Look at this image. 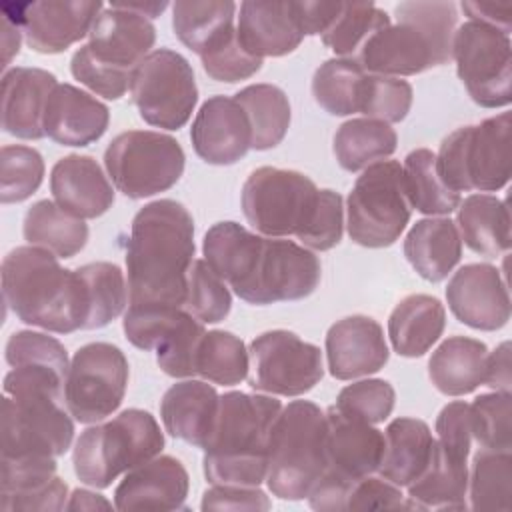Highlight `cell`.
<instances>
[{
	"mask_svg": "<svg viewBox=\"0 0 512 512\" xmlns=\"http://www.w3.org/2000/svg\"><path fill=\"white\" fill-rule=\"evenodd\" d=\"M202 252L234 294L256 306L302 300L322 276L320 260L306 246L254 234L232 220L208 228Z\"/></svg>",
	"mask_w": 512,
	"mask_h": 512,
	"instance_id": "obj_1",
	"label": "cell"
},
{
	"mask_svg": "<svg viewBox=\"0 0 512 512\" xmlns=\"http://www.w3.org/2000/svg\"><path fill=\"white\" fill-rule=\"evenodd\" d=\"M194 250V220L180 202L162 198L140 208L126 246L128 302L182 308Z\"/></svg>",
	"mask_w": 512,
	"mask_h": 512,
	"instance_id": "obj_2",
	"label": "cell"
},
{
	"mask_svg": "<svg viewBox=\"0 0 512 512\" xmlns=\"http://www.w3.org/2000/svg\"><path fill=\"white\" fill-rule=\"evenodd\" d=\"M2 296L24 324L56 334L84 330L86 304L76 270L38 246H18L2 260Z\"/></svg>",
	"mask_w": 512,
	"mask_h": 512,
	"instance_id": "obj_3",
	"label": "cell"
},
{
	"mask_svg": "<svg viewBox=\"0 0 512 512\" xmlns=\"http://www.w3.org/2000/svg\"><path fill=\"white\" fill-rule=\"evenodd\" d=\"M280 400L264 394L226 392L204 450V476L210 484L258 486L266 480L272 426Z\"/></svg>",
	"mask_w": 512,
	"mask_h": 512,
	"instance_id": "obj_4",
	"label": "cell"
},
{
	"mask_svg": "<svg viewBox=\"0 0 512 512\" xmlns=\"http://www.w3.org/2000/svg\"><path fill=\"white\" fill-rule=\"evenodd\" d=\"M394 14L398 22L378 30L356 58L366 74L414 76L452 60L454 2H400Z\"/></svg>",
	"mask_w": 512,
	"mask_h": 512,
	"instance_id": "obj_5",
	"label": "cell"
},
{
	"mask_svg": "<svg viewBox=\"0 0 512 512\" xmlns=\"http://www.w3.org/2000/svg\"><path fill=\"white\" fill-rule=\"evenodd\" d=\"M324 468L326 412L310 400H294L272 426L266 484L280 500H304Z\"/></svg>",
	"mask_w": 512,
	"mask_h": 512,
	"instance_id": "obj_6",
	"label": "cell"
},
{
	"mask_svg": "<svg viewBox=\"0 0 512 512\" xmlns=\"http://www.w3.org/2000/svg\"><path fill=\"white\" fill-rule=\"evenodd\" d=\"M164 448V434L156 418L140 408H128L106 424L86 428L74 444L72 464L76 478L92 488H108Z\"/></svg>",
	"mask_w": 512,
	"mask_h": 512,
	"instance_id": "obj_7",
	"label": "cell"
},
{
	"mask_svg": "<svg viewBox=\"0 0 512 512\" xmlns=\"http://www.w3.org/2000/svg\"><path fill=\"white\" fill-rule=\"evenodd\" d=\"M512 116L502 112L476 126L450 132L436 154V168L454 192H496L510 180Z\"/></svg>",
	"mask_w": 512,
	"mask_h": 512,
	"instance_id": "obj_8",
	"label": "cell"
},
{
	"mask_svg": "<svg viewBox=\"0 0 512 512\" xmlns=\"http://www.w3.org/2000/svg\"><path fill=\"white\" fill-rule=\"evenodd\" d=\"M384 452V434L360 418L326 410V468L308 494L314 510H346L350 488L378 470Z\"/></svg>",
	"mask_w": 512,
	"mask_h": 512,
	"instance_id": "obj_9",
	"label": "cell"
},
{
	"mask_svg": "<svg viewBox=\"0 0 512 512\" xmlns=\"http://www.w3.org/2000/svg\"><path fill=\"white\" fill-rule=\"evenodd\" d=\"M410 210L400 162L380 160L364 168L348 194V236L364 248L392 246L404 232Z\"/></svg>",
	"mask_w": 512,
	"mask_h": 512,
	"instance_id": "obj_10",
	"label": "cell"
},
{
	"mask_svg": "<svg viewBox=\"0 0 512 512\" xmlns=\"http://www.w3.org/2000/svg\"><path fill=\"white\" fill-rule=\"evenodd\" d=\"M312 178L296 170L262 166L250 172L240 202L248 224L262 236H300L318 202Z\"/></svg>",
	"mask_w": 512,
	"mask_h": 512,
	"instance_id": "obj_11",
	"label": "cell"
},
{
	"mask_svg": "<svg viewBox=\"0 0 512 512\" xmlns=\"http://www.w3.org/2000/svg\"><path fill=\"white\" fill-rule=\"evenodd\" d=\"M184 150L176 138L154 130L118 134L104 152V166L118 192L132 200L170 190L184 172Z\"/></svg>",
	"mask_w": 512,
	"mask_h": 512,
	"instance_id": "obj_12",
	"label": "cell"
},
{
	"mask_svg": "<svg viewBox=\"0 0 512 512\" xmlns=\"http://www.w3.org/2000/svg\"><path fill=\"white\" fill-rule=\"evenodd\" d=\"M132 102L140 118L156 128H182L198 102V86L190 62L170 50H152L132 72Z\"/></svg>",
	"mask_w": 512,
	"mask_h": 512,
	"instance_id": "obj_13",
	"label": "cell"
},
{
	"mask_svg": "<svg viewBox=\"0 0 512 512\" xmlns=\"http://www.w3.org/2000/svg\"><path fill=\"white\" fill-rule=\"evenodd\" d=\"M130 366L110 342H90L72 356L64 382V404L80 424H94L114 414L126 394Z\"/></svg>",
	"mask_w": 512,
	"mask_h": 512,
	"instance_id": "obj_14",
	"label": "cell"
},
{
	"mask_svg": "<svg viewBox=\"0 0 512 512\" xmlns=\"http://www.w3.org/2000/svg\"><path fill=\"white\" fill-rule=\"evenodd\" d=\"M122 330L126 340L140 350H154L156 362L172 378H192L194 358L204 322L180 306L130 304L124 312Z\"/></svg>",
	"mask_w": 512,
	"mask_h": 512,
	"instance_id": "obj_15",
	"label": "cell"
},
{
	"mask_svg": "<svg viewBox=\"0 0 512 512\" xmlns=\"http://www.w3.org/2000/svg\"><path fill=\"white\" fill-rule=\"evenodd\" d=\"M510 36L468 20L454 32L452 58L470 98L482 108H502L512 100Z\"/></svg>",
	"mask_w": 512,
	"mask_h": 512,
	"instance_id": "obj_16",
	"label": "cell"
},
{
	"mask_svg": "<svg viewBox=\"0 0 512 512\" xmlns=\"http://www.w3.org/2000/svg\"><path fill=\"white\" fill-rule=\"evenodd\" d=\"M248 384L274 396H302L324 376L322 352L290 330H268L250 344Z\"/></svg>",
	"mask_w": 512,
	"mask_h": 512,
	"instance_id": "obj_17",
	"label": "cell"
},
{
	"mask_svg": "<svg viewBox=\"0 0 512 512\" xmlns=\"http://www.w3.org/2000/svg\"><path fill=\"white\" fill-rule=\"evenodd\" d=\"M26 44L40 54H60L74 42L90 34L96 16L104 10L102 2L86 0H38L26 4H10Z\"/></svg>",
	"mask_w": 512,
	"mask_h": 512,
	"instance_id": "obj_18",
	"label": "cell"
},
{
	"mask_svg": "<svg viewBox=\"0 0 512 512\" xmlns=\"http://www.w3.org/2000/svg\"><path fill=\"white\" fill-rule=\"evenodd\" d=\"M450 312L474 330H500L510 320V294L500 270L492 264H464L446 286Z\"/></svg>",
	"mask_w": 512,
	"mask_h": 512,
	"instance_id": "obj_19",
	"label": "cell"
},
{
	"mask_svg": "<svg viewBox=\"0 0 512 512\" xmlns=\"http://www.w3.org/2000/svg\"><path fill=\"white\" fill-rule=\"evenodd\" d=\"M88 52L100 64L132 74L134 68L152 52L156 40L154 24L130 10L110 2L96 16L90 28Z\"/></svg>",
	"mask_w": 512,
	"mask_h": 512,
	"instance_id": "obj_20",
	"label": "cell"
},
{
	"mask_svg": "<svg viewBox=\"0 0 512 512\" xmlns=\"http://www.w3.org/2000/svg\"><path fill=\"white\" fill-rule=\"evenodd\" d=\"M194 152L208 164L230 166L246 156L252 142L244 108L228 96L208 98L190 128Z\"/></svg>",
	"mask_w": 512,
	"mask_h": 512,
	"instance_id": "obj_21",
	"label": "cell"
},
{
	"mask_svg": "<svg viewBox=\"0 0 512 512\" xmlns=\"http://www.w3.org/2000/svg\"><path fill=\"white\" fill-rule=\"evenodd\" d=\"M388 344L382 326L362 314L334 322L326 334L328 372L336 380L370 376L388 362Z\"/></svg>",
	"mask_w": 512,
	"mask_h": 512,
	"instance_id": "obj_22",
	"label": "cell"
},
{
	"mask_svg": "<svg viewBox=\"0 0 512 512\" xmlns=\"http://www.w3.org/2000/svg\"><path fill=\"white\" fill-rule=\"evenodd\" d=\"M68 486L56 476V458L24 456L4 458L0 464V508L16 510H62Z\"/></svg>",
	"mask_w": 512,
	"mask_h": 512,
	"instance_id": "obj_23",
	"label": "cell"
},
{
	"mask_svg": "<svg viewBox=\"0 0 512 512\" xmlns=\"http://www.w3.org/2000/svg\"><path fill=\"white\" fill-rule=\"evenodd\" d=\"M190 480L174 456H156L126 472L114 490L118 510H180L188 496Z\"/></svg>",
	"mask_w": 512,
	"mask_h": 512,
	"instance_id": "obj_24",
	"label": "cell"
},
{
	"mask_svg": "<svg viewBox=\"0 0 512 512\" xmlns=\"http://www.w3.org/2000/svg\"><path fill=\"white\" fill-rule=\"evenodd\" d=\"M56 76L42 68L16 66L2 76V128L22 140L44 138V112Z\"/></svg>",
	"mask_w": 512,
	"mask_h": 512,
	"instance_id": "obj_25",
	"label": "cell"
},
{
	"mask_svg": "<svg viewBox=\"0 0 512 512\" xmlns=\"http://www.w3.org/2000/svg\"><path fill=\"white\" fill-rule=\"evenodd\" d=\"M54 202L76 218H98L114 204V188L92 156L68 154L50 172Z\"/></svg>",
	"mask_w": 512,
	"mask_h": 512,
	"instance_id": "obj_26",
	"label": "cell"
},
{
	"mask_svg": "<svg viewBox=\"0 0 512 512\" xmlns=\"http://www.w3.org/2000/svg\"><path fill=\"white\" fill-rule=\"evenodd\" d=\"M110 122L106 104L72 84H56L44 112V134L62 146H88L104 136Z\"/></svg>",
	"mask_w": 512,
	"mask_h": 512,
	"instance_id": "obj_27",
	"label": "cell"
},
{
	"mask_svg": "<svg viewBox=\"0 0 512 512\" xmlns=\"http://www.w3.org/2000/svg\"><path fill=\"white\" fill-rule=\"evenodd\" d=\"M236 34L242 48L260 60L264 56H286L294 52L304 38L294 14L292 0L242 2Z\"/></svg>",
	"mask_w": 512,
	"mask_h": 512,
	"instance_id": "obj_28",
	"label": "cell"
},
{
	"mask_svg": "<svg viewBox=\"0 0 512 512\" xmlns=\"http://www.w3.org/2000/svg\"><path fill=\"white\" fill-rule=\"evenodd\" d=\"M220 396L214 386L202 380H182L172 384L160 402V418L170 436L204 448L218 414Z\"/></svg>",
	"mask_w": 512,
	"mask_h": 512,
	"instance_id": "obj_29",
	"label": "cell"
},
{
	"mask_svg": "<svg viewBox=\"0 0 512 512\" xmlns=\"http://www.w3.org/2000/svg\"><path fill=\"white\" fill-rule=\"evenodd\" d=\"M404 508L466 510L468 460L452 456L436 440L422 474L410 482Z\"/></svg>",
	"mask_w": 512,
	"mask_h": 512,
	"instance_id": "obj_30",
	"label": "cell"
},
{
	"mask_svg": "<svg viewBox=\"0 0 512 512\" xmlns=\"http://www.w3.org/2000/svg\"><path fill=\"white\" fill-rule=\"evenodd\" d=\"M404 256L424 280H444L462 256L456 222L450 218L418 220L404 238Z\"/></svg>",
	"mask_w": 512,
	"mask_h": 512,
	"instance_id": "obj_31",
	"label": "cell"
},
{
	"mask_svg": "<svg viewBox=\"0 0 512 512\" xmlns=\"http://www.w3.org/2000/svg\"><path fill=\"white\" fill-rule=\"evenodd\" d=\"M446 326L442 302L428 294L402 298L388 318V338L396 354L416 358L438 342Z\"/></svg>",
	"mask_w": 512,
	"mask_h": 512,
	"instance_id": "obj_32",
	"label": "cell"
},
{
	"mask_svg": "<svg viewBox=\"0 0 512 512\" xmlns=\"http://www.w3.org/2000/svg\"><path fill=\"white\" fill-rule=\"evenodd\" d=\"M432 444L434 436L424 420L396 418L384 430V452L376 472L400 488L408 486L426 468Z\"/></svg>",
	"mask_w": 512,
	"mask_h": 512,
	"instance_id": "obj_33",
	"label": "cell"
},
{
	"mask_svg": "<svg viewBox=\"0 0 512 512\" xmlns=\"http://www.w3.org/2000/svg\"><path fill=\"white\" fill-rule=\"evenodd\" d=\"M488 348L468 336L446 338L430 356L428 376L444 396H464L484 384Z\"/></svg>",
	"mask_w": 512,
	"mask_h": 512,
	"instance_id": "obj_34",
	"label": "cell"
},
{
	"mask_svg": "<svg viewBox=\"0 0 512 512\" xmlns=\"http://www.w3.org/2000/svg\"><path fill=\"white\" fill-rule=\"evenodd\" d=\"M456 228L460 240L484 258L510 250V212L506 202L492 194H470L460 200Z\"/></svg>",
	"mask_w": 512,
	"mask_h": 512,
	"instance_id": "obj_35",
	"label": "cell"
},
{
	"mask_svg": "<svg viewBox=\"0 0 512 512\" xmlns=\"http://www.w3.org/2000/svg\"><path fill=\"white\" fill-rule=\"evenodd\" d=\"M22 232L30 246L44 248L58 258L76 256L88 242L86 222L52 200H38L28 208Z\"/></svg>",
	"mask_w": 512,
	"mask_h": 512,
	"instance_id": "obj_36",
	"label": "cell"
},
{
	"mask_svg": "<svg viewBox=\"0 0 512 512\" xmlns=\"http://www.w3.org/2000/svg\"><path fill=\"white\" fill-rule=\"evenodd\" d=\"M398 136L394 128L374 118L346 120L334 134V156L346 172L364 170L394 154Z\"/></svg>",
	"mask_w": 512,
	"mask_h": 512,
	"instance_id": "obj_37",
	"label": "cell"
},
{
	"mask_svg": "<svg viewBox=\"0 0 512 512\" xmlns=\"http://www.w3.org/2000/svg\"><path fill=\"white\" fill-rule=\"evenodd\" d=\"M250 122L254 150H270L278 146L290 126V102L282 88L274 84H250L234 94Z\"/></svg>",
	"mask_w": 512,
	"mask_h": 512,
	"instance_id": "obj_38",
	"label": "cell"
},
{
	"mask_svg": "<svg viewBox=\"0 0 512 512\" xmlns=\"http://www.w3.org/2000/svg\"><path fill=\"white\" fill-rule=\"evenodd\" d=\"M402 174L410 208H416L428 216H446L458 208L462 198L440 178L436 168V154L432 150H412L404 158Z\"/></svg>",
	"mask_w": 512,
	"mask_h": 512,
	"instance_id": "obj_39",
	"label": "cell"
},
{
	"mask_svg": "<svg viewBox=\"0 0 512 512\" xmlns=\"http://www.w3.org/2000/svg\"><path fill=\"white\" fill-rule=\"evenodd\" d=\"M236 4L230 0H180L172 4L176 38L198 56L234 26Z\"/></svg>",
	"mask_w": 512,
	"mask_h": 512,
	"instance_id": "obj_40",
	"label": "cell"
},
{
	"mask_svg": "<svg viewBox=\"0 0 512 512\" xmlns=\"http://www.w3.org/2000/svg\"><path fill=\"white\" fill-rule=\"evenodd\" d=\"M86 304L84 330H96L116 320L128 302V284L112 262H90L76 268Z\"/></svg>",
	"mask_w": 512,
	"mask_h": 512,
	"instance_id": "obj_41",
	"label": "cell"
},
{
	"mask_svg": "<svg viewBox=\"0 0 512 512\" xmlns=\"http://www.w3.org/2000/svg\"><path fill=\"white\" fill-rule=\"evenodd\" d=\"M248 370L250 354L238 336L226 330H210L202 336L194 360L196 376L220 386H236L248 378Z\"/></svg>",
	"mask_w": 512,
	"mask_h": 512,
	"instance_id": "obj_42",
	"label": "cell"
},
{
	"mask_svg": "<svg viewBox=\"0 0 512 512\" xmlns=\"http://www.w3.org/2000/svg\"><path fill=\"white\" fill-rule=\"evenodd\" d=\"M390 24V16L374 2H342L338 16L322 34V44L340 58L356 62L364 44Z\"/></svg>",
	"mask_w": 512,
	"mask_h": 512,
	"instance_id": "obj_43",
	"label": "cell"
},
{
	"mask_svg": "<svg viewBox=\"0 0 512 512\" xmlns=\"http://www.w3.org/2000/svg\"><path fill=\"white\" fill-rule=\"evenodd\" d=\"M470 508L510 510L512 496V456L510 450L480 448L468 470Z\"/></svg>",
	"mask_w": 512,
	"mask_h": 512,
	"instance_id": "obj_44",
	"label": "cell"
},
{
	"mask_svg": "<svg viewBox=\"0 0 512 512\" xmlns=\"http://www.w3.org/2000/svg\"><path fill=\"white\" fill-rule=\"evenodd\" d=\"M366 72L348 58H330L320 64L312 78V96L320 108L332 116L358 112L360 92Z\"/></svg>",
	"mask_w": 512,
	"mask_h": 512,
	"instance_id": "obj_45",
	"label": "cell"
},
{
	"mask_svg": "<svg viewBox=\"0 0 512 512\" xmlns=\"http://www.w3.org/2000/svg\"><path fill=\"white\" fill-rule=\"evenodd\" d=\"M182 308L204 324L222 322L230 314V290L226 282L202 258H194L188 268L186 298Z\"/></svg>",
	"mask_w": 512,
	"mask_h": 512,
	"instance_id": "obj_46",
	"label": "cell"
},
{
	"mask_svg": "<svg viewBox=\"0 0 512 512\" xmlns=\"http://www.w3.org/2000/svg\"><path fill=\"white\" fill-rule=\"evenodd\" d=\"M0 180L2 204L28 200L44 180L42 154L30 146H4L0 152Z\"/></svg>",
	"mask_w": 512,
	"mask_h": 512,
	"instance_id": "obj_47",
	"label": "cell"
},
{
	"mask_svg": "<svg viewBox=\"0 0 512 512\" xmlns=\"http://www.w3.org/2000/svg\"><path fill=\"white\" fill-rule=\"evenodd\" d=\"M472 440L486 450H510L512 446V396L510 392L480 394L470 404Z\"/></svg>",
	"mask_w": 512,
	"mask_h": 512,
	"instance_id": "obj_48",
	"label": "cell"
},
{
	"mask_svg": "<svg viewBox=\"0 0 512 512\" xmlns=\"http://www.w3.org/2000/svg\"><path fill=\"white\" fill-rule=\"evenodd\" d=\"M412 106V86L402 78L366 74L360 92L358 112L364 118L382 120L386 124L400 122Z\"/></svg>",
	"mask_w": 512,
	"mask_h": 512,
	"instance_id": "obj_49",
	"label": "cell"
},
{
	"mask_svg": "<svg viewBox=\"0 0 512 512\" xmlns=\"http://www.w3.org/2000/svg\"><path fill=\"white\" fill-rule=\"evenodd\" d=\"M200 62L212 80L228 84L246 80L262 68V60L242 48L234 26L200 54Z\"/></svg>",
	"mask_w": 512,
	"mask_h": 512,
	"instance_id": "obj_50",
	"label": "cell"
},
{
	"mask_svg": "<svg viewBox=\"0 0 512 512\" xmlns=\"http://www.w3.org/2000/svg\"><path fill=\"white\" fill-rule=\"evenodd\" d=\"M396 402L394 386L380 378L358 380L344 386L336 398V408L348 416L360 418L368 424L384 422Z\"/></svg>",
	"mask_w": 512,
	"mask_h": 512,
	"instance_id": "obj_51",
	"label": "cell"
},
{
	"mask_svg": "<svg viewBox=\"0 0 512 512\" xmlns=\"http://www.w3.org/2000/svg\"><path fill=\"white\" fill-rule=\"evenodd\" d=\"M6 362L16 366H42L52 368L68 376V352L60 340L44 332L20 330L6 342Z\"/></svg>",
	"mask_w": 512,
	"mask_h": 512,
	"instance_id": "obj_52",
	"label": "cell"
},
{
	"mask_svg": "<svg viewBox=\"0 0 512 512\" xmlns=\"http://www.w3.org/2000/svg\"><path fill=\"white\" fill-rule=\"evenodd\" d=\"M344 230V206L342 196L330 188L318 192L316 208L310 216V222L298 236V240L312 250L326 252L342 240Z\"/></svg>",
	"mask_w": 512,
	"mask_h": 512,
	"instance_id": "obj_53",
	"label": "cell"
},
{
	"mask_svg": "<svg viewBox=\"0 0 512 512\" xmlns=\"http://www.w3.org/2000/svg\"><path fill=\"white\" fill-rule=\"evenodd\" d=\"M70 72L80 84H84L98 96H104L106 100L122 98L126 94V90L130 88V78H132V74H128V72L114 70L106 64H100L98 60H94L86 46H80L74 52V56L70 60Z\"/></svg>",
	"mask_w": 512,
	"mask_h": 512,
	"instance_id": "obj_54",
	"label": "cell"
},
{
	"mask_svg": "<svg viewBox=\"0 0 512 512\" xmlns=\"http://www.w3.org/2000/svg\"><path fill=\"white\" fill-rule=\"evenodd\" d=\"M438 444L452 456L468 460L472 446V422H470V404L456 400L446 404L436 418Z\"/></svg>",
	"mask_w": 512,
	"mask_h": 512,
	"instance_id": "obj_55",
	"label": "cell"
},
{
	"mask_svg": "<svg viewBox=\"0 0 512 512\" xmlns=\"http://www.w3.org/2000/svg\"><path fill=\"white\" fill-rule=\"evenodd\" d=\"M404 508L400 486L384 480L382 476H364L358 480L346 498V510H398Z\"/></svg>",
	"mask_w": 512,
	"mask_h": 512,
	"instance_id": "obj_56",
	"label": "cell"
},
{
	"mask_svg": "<svg viewBox=\"0 0 512 512\" xmlns=\"http://www.w3.org/2000/svg\"><path fill=\"white\" fill-rule=\"evenodd\" d=\"M268 496L258 486L212 484L202 496V510H270Z\"/></svg>",
	"mask_w": 512,
	"mask_h": 512,
	"instance_id": "obj_57",
	"label": "cell"
},
{
	"mask_svg": "<svg viewBox=\"0 0 512 512\" xmlns=\"http://www.w3.org/2000/svg\"><path fill=\"white\" fill-rule=\"evenodd\" d=\"M298 26L304 36L324 34L334 18L338 16L342 2H318V0H304L292 2Z\"/></svg>",
	"mask_w": 512,
	"mask_h": 512,
	"instance_id": "obj_58",
	"label": "cell"
},
{
	"mask_svg": "<svg viewBox=\"0 0 512 512\" xmlns=\"http://www.w3.org/2000/svg\"><path fill=\"white\" fill-rule=\"evenodd\" d=\"M460 8L470 16V20L488 24V26L510 36V30H512V4L510 2L466 0L460 4Z\"/></svg>",
	"mask_w": 512,
	"mask_h": 512,
	"instance_id": "obj_59",
	"label": "cell"
},
{
	"mask_svg": "<svg viewBox=\"0 0 512 512\" xmlns=\"http://www.w3.org/2000/svg\"><path fill=\"white\" fill-rule=\"evenodd\" d=\"M484 384L496 392H510V386H512L510 342H502L492 354L486 356Z\"/></svg>",
	"mask_w": 512,
	"mask_h": 512,
	"instance_id": "obj_60",
	"label": "cell"
},
{
	"mask_svg": "<svg viewBox=\"0 0 512 512\" xmlns=\"http://www.w3.org/2000/svg\"><path fill=\"white\" fill-rule=\"evenodd\" d=\"M20 36H22L20 26L4 16L2 18V48H4L2 68H8L10 60L20 52Z\"/></svg>",
	"mask_w": 512,
	"mask_h": 512,
	"instance_id": "obj_61",
	"label": "cell"
},
{
	"mask_svg": "<svg viewBox=\"0 0 512 512\" xmlns=\"http://www.w3.org/2000/svg\"><path fill=\"white\" fill-rule=\"evenodd\" d=\"M98 508L108 510L112 508V504L104 496L90 490H82V488L74 490L70 500L66 502V510H98Z\"/></svg>",
	"mask_w": 512,
	"mask_h": 512,
	"instance_id": "obj_62",
	"label": "cell"
},
{
	"mask_svg": "<svg viewBox=\"0 0 512 512\" xmlns=\"http://www.w3.org/2000/svg\"><path fill=\"white\" fill-rule=\"evenodd\" d=\"M116 6H120V8H124V10H130V12H136V14H140V16H144V18H156V16H160L164 10H166V6H168V2H114Z\"/></svg>",
	"mask_w": 512,
	"mask_h": 512,
	"instance_id": "obj_63",
	"label": "cell"
}]
</instances>
